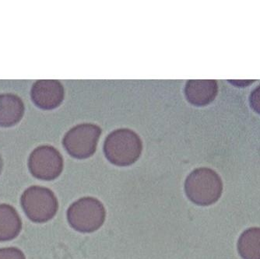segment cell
<instances>
[{"mask_svg":"<svg viewBox=\"0 0 260 259\" xmlns=\"http://www.w3.org/2000/svg\"><path fill=\"white\" fill-rule=\"evenodd\" d=\"M102 130L98 125L84 123L69 130L62 144L69 154L77 159H87L93 156L97 149Z\"/></svg>","mask_w":260,"mask_h":259,"instance_id":"5b68a950","label":"cell"},{"mask_svg":"<svg viewBox=\"0 0 260 259\" xmlns=\"http://www.w3.org/2000/svg\"><path fill=\"white\" fill-rule=\"evenodd\" d=\"M105 215L103 204L92 197L77 200L67 210L70 226L81 233H92L99 230L105 222Z\"/></svg>","mask_w":260,"mask_h":259,"instance_id":"277c9868","label":"cell"},{"mask_svg":"<svg viewBox=\"0 0 260 259\" xmlns=\"http://www.w3.org/2000/svg\"><path fill=\"white\" fill-rule=\"evenodd\" d=\"M238 251L243 259H260V228H249L241 234Z\"/></svg>","mask_w":260,"mask_h":259,"instance_id":"8fae6325","label":"cell"},{"mask_svg":"<svg viewBox=\"0 0 260 259\" xmlns=\"http://www.w3.org/2000/svg\"><path fill=\"white\" fill-rule=\"evenodd\" d=\"M218 93V85L213 80H190L187 82L185 94L187 101L197 107H204L214 102Z\"/></svg>","mask_w":260,"mask_h":259,"instance_id":"ba28073f","label":"cell"},{"mask_svg":"<svg viewBox=\"0 0 260 259\" xmlns=\"http://www.w3.org/2000/svg\"><path fill=\"white\" fill-rule=\"evenodd\" d=\"M0 259H26L21 250L17 248H0Z\"/></svg>","mask_w":260,"mask_h":259,"instance_id":"7c38bea8","label":"cell"},{"mask_svg":"<svg viewBox=\"0 0 260 259\" xmlns=\"http://www.w3.org/2000/svg\"><path fill=\"white\" fill-rule=\"evenodd\" d=\"M249 103L252 111L260 115V84L251 92Z\"/></svg>","mask_w":260,"mask_h":259,"instance_id":"4fadbf2b","label":"cell"},{"mask_svg":"<svg viewBox=\"0 0 260 259\" xmlns=\"http://www.w3.org/2000/svg\"><path fill=\"white\" fill-rule=\"evenodd\" d=\"M30 98L34 104L41 109H55L63 101V86L58 80H39L32 86Z\"/></svg>","mask_w":260,"mask_h":259,"instance_id":"52a82bcc","label":"cell"},{"mask_svg":"<svg viewBox=\"0 0 260 259\" xmlns=\"http://www.w3.org/2000/svg\"><path fill=\"white\" fill-rule=\"evenodd\" d=\"M3 167H4V162H3L2 157L0 156V175H1V173H2Z\"/></svg>","mask_w":260,"mask_h":259,"instance_id":"9a60e30c","label":"cell"},{"mask_svg":"<svg viewBox=\"0 0 260 259\" xmlns=\"http://www.w3.org/2000/svg\"><path fill=\"white\" fill-rule=\"evenodd\" d=\"M185 191L190 201L199 206H207L218 201L223 191L221 178L214 170L200 168L187 177Z\"/></svg>","mask_w":260,"mask_h":259,"instance_id":"7a4b0ae2","label":"cell"},{"mask_svg":"<svg viewBox=\"0 0 260 259\" xmlns=\"http://www.w3.org/2000/svg\"><path fill=\"white\" fill-rule=\"evenodd\" d=\"M20 203L26 216L34 223H45L58 211V203L53 191L41 186H31L23 191Z\"/></svg>","mask_w":260,"mask_h":259,"instance_id":"3957f363","label":"cell"},{"mask_svg":"<svg viewBox=\"0 0 260 259\" xmlns=\"http://www.w3.org/2000/svg\"><path fill=\"white\" fill-rule=\"evenodd\" d=\"M229 82L233 86H237V87H246V86H250L253 83L254 80H229Z\"/></svg>","mask_w":260,"mask_h":259,"instance_id":"5bb4252c","label":"cell"},{"mask_svg":"<svg viewBox=\"0 0 260 259\" xmlns=\"http://www.w3.org/2000/svg\"><path fill=\"white\" fill-rule=\"evenodd\" d=\"M22 221L17 210L8 204H0V241H11L18 236Z\"/></svg>","mask_w":260,"mask_h":259,"instance_id":"30bf717a","label":"cell"},{"mask_svg":"<svg viewBox=\"0 0 260 259\" xmlns=\"http://www.w3.org/2000/svg\"><path fill=\"white\" fill-rule=\"evenodd\" d=\"M143 143L138 135L128 128L115 130L104 143V153L110 163L116 166L134 165L140 158Z\"/></svg>","mask_w":260,"mask_h":259,"instance_id":"6da1fadb","label":"cell"},{"mask_svg":"<svg viewBox=\"0 0 260 259\" xmlns=\"http://www.w3.org/2000/svg\"><path fill=\"white\" fill-rule=\"evenodd\" d=\"M28 168L35 178L52 181L61 175L63 169V159L53 146H40L30 153Z\"/></svg>","mask_w":260,"mask_h":259,"instance_id":"8992f818","label":"cell"},{"mask_svg":"<svg viewBox=\"0 0 260 259\" xmlns=\"http://www.w3.org/2000/svg\"><path fill=\"white\" fill-rule=\"evenodd\" d=\"M24 105L19 96L11 93L0 95V126H14L23 118Z\"/></svg>","mask_w":260,"mask_h":259,"instance_id":"9c48e42d","label":"cell"}]
</instances>
